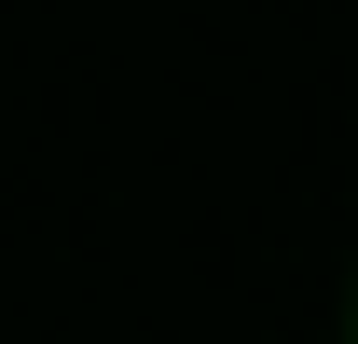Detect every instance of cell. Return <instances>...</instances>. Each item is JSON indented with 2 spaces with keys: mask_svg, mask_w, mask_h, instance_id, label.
<instances>
[{
  "mask_svg": "<svg viewBox=\"0 0 358 344\" xmlns=\"http://www.w3.org/2000/svg\"><path fill=\"white\" fill-rule=\"evenodd\" d=\"M345 344H358V303H345Z\"/></svg>",
  "mask_w": 358,
  "mask_h": 344,
  "instance_id": "cell-1",
  "label": "cell"
}]
</instances>
